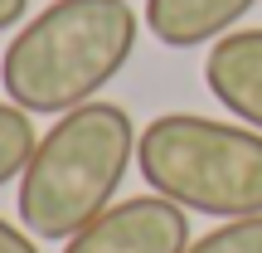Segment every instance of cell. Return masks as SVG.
Listing matches in <instances>:
<instances>
[{"label": "cell", "mask_w": 262, "mask_h": 253, "mask_svg": "<svg viewBox=\"0 0 262 253\" xmlns=\"http://www.w3.org/2000/svg\"><path fill=\"white\" fill-rule=\"evenodd\" d=\"M141 20L131 0H54L0 54V88L29 117H63L97 103L107 83L126 68Z\"/></svg>", "instance_id": "cell-1"}, {"label": "cell", "mask_w": 262, "mask_h": 253, "mask_svg": "<svg viewBox=\"0 0 262 253\" xmlns=\"http://www.w3.org/2000/svg\"><path fill=\"white\" fill-rule=\"evenodd\" d=\"M141 131L126 107L83 103L39 137L19 176V224L34 239L68 244L102 209H112Z\"/></svg>", "instance_id": "cell-2"}, {"label": "cell", "mask_w": 262, "mask_h": 253, "mask_svg": "<svg viewBox=\"0 0 262 253\" xmlns=\"http://www.w3.org/2000/svg\"><path fill=\"white\" fill-rule=\"evenodd\" d=\"M136 166L156 195L189 215H262V131L199 112H160L136 141Z\"/></svg>", "instance_id": "cell-3"}, {"label": "cell", "mask_w": 262, "mask_h": 253, "mask_svg": "<svg viewBox=\"0 0 262 253\" xmlns=\"http://www.w3.org/2000/svg\"><path fill=\"white\" fill-rule=\"evenodd\" d=\"M189 244V209L150 190L102 209L63 244V253H185Z\"/></svg>", "instance_id": "cell-4"}, {"label": "cell", "mask_w": 262, "mask_h": 253, "mask_svg": "<svg viewBox=\"0 0 262 253\" xmlns=\"http://www.w3.org/2000/svg\"><path fill=\"white\" fill-rule=\"evenodd\" d=\"M204 83L243 127L262 131V29H233L204 59Z\"/></svg>", "instance_id": "cell-5"}, {"label": "cell", "mask_w": 262, "mask_h": 253, "mask_svg": "<svg viewBox=\"0 0 262 253\" xmlns=\"http://www.w3.org/2000/svg\"><path fill=\"white\" fill-rule=\"evenodd\" d=\"M257 0H146V29L165 49H199L233 34Z\"/></svg>", "instance_id": "cell-6"}, {"label": "cell", "mask_w": 262, "mask_h": 253, "mask_svg": "<svg viewBox=\"0 0 262 253\" xmlns=\"http://www.w3.org/2000/svg\"><path fill=\"white\" fill-rule=\"evenodd\" d=\"M34 146H39V137H34L29 112L15 107V103H0V185H10V180L25 176Z\"/></svg>", "instance_id": "cell-7"}, {"label": "cell", "mask_w": 262, "mask_h": 253, "mask_svg": "<svg viewBox=\"0 0 262 253\" xmlns=\"http://www.w3.org/2000/svg\"><path fill=\"white\" fill-rule=\"evenodd\" d=\"M185 253H262V215L224 219V224L209 229L204 239H194Z\"/></svg>", "instance_id": "cell-8"}, {"label": "cell", "mask_w": 262, "mask_h": 253, "mask_svg": "<svg viewBox=\"0 0 262 253\" xmlns=\"http://www.w3.org/2000/svg\"><path fill=\"white\" fill-rule=\"evenodd\" d=\"M0 253H39L29 229H15L10 219H0Z\"/></svg>", "instance_id": "cell-9"}, {"label": "cell", "mask_w": 262, "mask_h": 253, "mask_svg": "<svg viewBox=\"0 0 262 253\" xmlns=\"http://www.w3.org/2000/svg\"><path fill=\"white\" fill-rule=\"evenodd\" d=\"M25 10H29V0H0V34L15 29L19 20H25Z\"/></svg>", "instance_id": "cell-10"}]
</instances>
